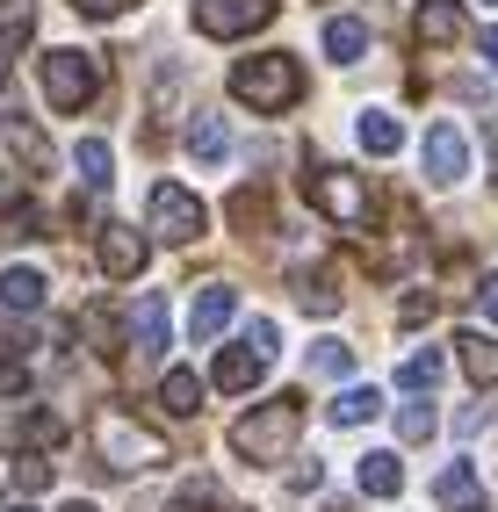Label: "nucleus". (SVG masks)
I'll return each mask as SVG.
<instances>
[{"mask_svg": "<svg viewBox=\"0 0 498 512\" xmlns=\"http://www.w3.org/2000/svg\"><path fill=\"white\" fill-rule=\"evenodd\" d=\"M29 29H37V0H0V44H29Z\"/></svg>", "mask_w": 498, "mask_h": 512, "instance_id": "a878e982", "label": "nucleus"}, {"mask_svg": "<svg viewBox=\"0 0 498 512\" xmlns=\"http://www.w3.org/2000/svg\"><path fill=\"white\" fill-rule=\"evenodd\" d=\"M462 174H470V138H462L455 123H434V130H426V181L455 188Z\"/></svg>", "mask_w": 498, "mask_h": 512, "instance_id": "1a4fd4ad", "label": "nucleus"}, {"mask_svg": "<svg viewBox=\"0 0 498 512\" xmlns=\"http://www.w3.org/2000/svg\"><path fill=\"white\" fill-rule=\"evenodd\" d=\"M0 512H37V505H0Z\"/></svg>", "mask_w": 498, "mask_h": 512, "instance_id": "a19ab883", "label": "nucleus"}, {"mask_svg": "<svg viewBox=\"0 0 498 512\" xmlns=\"http://www.w3.org/2000/svg\"><path fill=\"white\" fill-rule=\"evenodd\" d=\"M311 368H318V375H347V368H354V347H340V339H318V347H311Z\"/></svg>", "mask_w": 498, "mask_h": 512, "instance_id": "c85d7f7f", "label": "nucleus"}, {"mask_svg": "<svg viewBox=\"0 0 498 512\" xmlns=\"http://www.w3.org/2000/svg\"><path fill=\"white\" fill-rule=\"evenodd\" d=\"M426 433H434V404H405V412H397V440H405V448H419Z\"/></svg>", "mask_w": 498, "mask_h": 512, "instance_id": "cd10ccee", "label": "nucleus"}, {"mask_svg": "<svg viewBox=\"0 0 498 512\" xmlns=\"http://www.w3.org/2000/svg\"><path fill=\"white\" fill-rule=\"evenodd\" d=\"M462 0H419V15H412V37L426 51H441V44H462Z\"/></svg>", "mask_w": 498, "mask_h": 512, "instance_id": "9d476101", "label": "nucleus"}, {"mask_svg": "<svg viewBox=\"0 0 498 512\" xmlns=\"http://www.w3.org/2000/svg\"><path fill=\"white\" fill-rule=\"evenodd\" d=\"M275 22V0H195V29L203 37H253Z\"/></svg>", "mask_w": 498, "mask_h": 512, "instance_id": "0eeeda50", "label": "nucleus"}, {"mask_svg": "<svg viewBox=\"0 0 498 512\" xmlns=\"http://www.w3.org/2000/svg\"><path fill=\"white\" fill-rule=\"evenodd\" d=\"M0 109H8V58H0Z\"/></svg>", "mask_w": 498, "mask_h": 512, "instance_id": "4c0bfd02", "label": "nucleus"}, {"mask_svg": "<svg viewBox=\"0 0 498 512\" xmlns=\"http://www.w3.org/2000/svg\"><path fill=\"white\" fill-rule=\"evenodd\" d=\"M8 476H15V491H22V498H37V491L51 484V462H44V455H15Z\"/></svg>", "mask_w": 498, "mask_h": 512, "instance_id": "bb28decb", "label": "nucleus"}, {"mask_svg": "<svg viewBox=\"0 0 498 512\" xmlns=\"http://www.w3.org/2000/svg\"><path fill=\"white\" fill-rule=\"evenodd\" d=\"M224 224H239V231H268V224H275V188H268V181L239 188V195L224 202Z\"/></svg>", "mask_w": 498, "mask_h": 512, "instance_id": "f8f14e48", "label": "nucleus"}, {"mask_svg": "<svg viewBox=\"0 0 498 512\" xmlns=\"http://www.w3.org/2000/svg\"><path fill=\"white\" fill-rule=\"evenodd\" d=\"M354 138H361V152H376V159H390L397 145H405V123H397V116H383V109H361V123H354Z\"/></svg>", "mask_w": 498, "mask_h": 512, "instance_id": "a211bd4d", "label": "nucleus"}, {"mask_svg": "<svg viewBox=\"0 0 498 512\" xmlns=\"http://www.w3.org/2000/svg\"><path fill=\"white\" fill-rule=\"evenodd\" d=\"M477 44H484V58H491V65H498V22H491V29H484V37H477Z\"/></svg>", "mask_w": 498, "mask_h": 512, "instance_id": "e433bc0d", "label": "nucleus"}, {"mask_svg": "<svg viewBox=\"0 0 498 512\" xmlns=\"http://www.w3.org/2000/svg\"><path fill=\"white\" fill-rule=\"evenodd\" d=\"M0 303H8V311H37V303H44V275H37V267H8V275H0Z\"/></svg>", "mask_w": 498, "mask_h": 512, "instance_id": "412c9836", "label": "nucleus"}, {"mask_svg": "<svg viewBox=\"0 0 498 512\" xmlns=\"http://www.w3.org/2000/svg\"><path fill=\"white\" fill-rule=\"evenodd\" d=\"M166 512H224V491H217V484H188Z\"/></svg>", "mask_w": 498, "mask_h": 512, "instance_id": "c756f323", "label": "nucleus"}, {"mask_svg": "<svg viewBox=\"0 0 498 512\" xmlns=\"http://www.w3.org/2000/svg\"><path fill=\"white\" fill-rule=\"evenodd\" d=\"M434 498H441V505H477V469H470V462H448V469L434 476Z\"/></svg>", "mask_w": 498, "mask_h": 512, "instance_id": "b1692460", "label": "nucleus"}, {"mask_svg": "<svg viewBox=\"0 0 498 512\" xmlns=\"http://www.w3.org/2000/svg\"><path fill=\"white\" fill-rule=\"evenodd\" d=\"M491 8H498V0H491Z\"/></svg>", "mask_w": 498, "mask_h": 512, "instance_id": "37998d69", "label": "nucleus"}, {"mask_svg": "<svg viewBox=\"0 0 498 512\" xmlns=\"http://www.w3.org/2000/svg\"><path fill=\"white\" fill-rule=\"evenodd\" d=\"M145 253H152V246H145L130 224H116V217L102 224V238H94V260H102L109 282H138V275H145Z\"/></svg>", "mask_w": 498, "mask_h": 512, "instance_id": "6e6552de", "label": "nucleus"}, {"mask_svg": "<svg viewBox=\"0 0 498 512\" xmlns=\"http://www.w3.org/2000/svg\"><path fill=\"white\" fill-rule=\"evenodd\" d=\"M246 347H253L260 361H275V354H282V347H275V325H268V318H253V325H246Z\"/></svg>", "mask_w": 498, "mask_h": 512, "instance_id": "2f4dec72", "label": "nucleus"}, {"mask_svg": "<svg viewBox=\"0 0 498 512\" xmlns=\"http://www.w3.org/2000/svg\"><path fill=\"white\" fill-rule=\"evenodd\" d=\"M491 188H498V145H491Z\"/></svg>", "mask_w": 498, "mask_h": 512, "instance_id": "58836bf2", "label": "nucleus"}, {"mask_svg": "<svg viewBox=\"0 0 498 512\" xmlns=\"http://www.w3.org/2000/svg\"><path fill=\"white\" fill-rule=\"evenodd\" d=\"M318 37H325L332 65H354L361 51H369V22H361V15H332V22L318 29Z\"/></svg>", "mask_w": 498, "mask_h": 512, "instance_id": "dca6fc26", "label": "nucleus"}, {"mask_svg": "<svg viewBox=\"0 0 498 512\" xmlns=\"http://www.w3.org/2000/svg\"><path fill=\"white\" fill-rule=\"evenodd\" d=\"M311 202L332 224H347V231L369 224V188H361L354 174H340V166H311Z\"/></svg>", "mask_w": 498, "mask_h": 512, "instance_id": "39448f33", "label": "nucleus"}, {"mask_svg": "<svg viewBox=\"0 0 498 512\" xmlns=\"http://www.w3.org/2000/svg\"><path fill=\"white\" fill-rule=\"evenodd\" d=\"M73 8H80V15H94V22H109V15H130L138 0H73Z\"/></svg>", "mask_w": 498, "mask_h": 512, "instance_id": "473e14b6", "label": "nucleus"}, {"mask_svg": "<svg viewBox=\"0 0 498 512\" xmlns=\"http://www.w3.org/2000/svg\"><path fill=\"white\" fill-rule=\"evenodd\" d=\"M477 303H484V318L498 325V275H484V282H477Z\"/></svg>", "mask_w": 498, "mask_h": 512, "instance_id": "f704fd0d", "label": "nucleus"}, {"mask_svg": "<svg viewBox=\"0 0 498 512\" xmlns=\"http://www.w3.org/2000/svg\"><path fill=\"white\" fill-rule=\"evenodd\" d=\"M231 101H246L260 116H282L289 101H304V65L289 51H253L231 65Z\"/></svg>", "mask_w": 498, "mask_h": 512, "instance_id": "f257e3e1", "label": "nucleus"}, {"mask_svg": "<svg viewBox=\"0 0 498 512\" xmlns=\"http://www.w3.org/2000/svg\"><path fill=\"white\" fill-rule=\"evenodd\" d=\"M231 311H239V289L210 282L203 296H195V318H188V332H195V339H217V332L231 325Z\"/></svg>", "mask_w": 498, "mask_h": 512, "instance_id": "2eb2a0df", "label": "nucleus"}, {"mask_svg": "<svg viewBox=\"0 0 498 512\" xmlns=\"http://www.w3.org/2000/svg\"><path fill=\"white\" fill-rule=\"evenodd\" d=\"M455 361H462V375H470L477 390H498V339L462 332V339H455Z\"/></svg>", "mask_w": 498, "mask_h": 512, "instance_id": "4468645a", "label": "nucleus"}, {"mask_svg": "<svg viewBox=\"0 0 498 512\" xmlns=\"http://www.w3.org/2000/svg\"><path fill=\"white\" fill-rule=\"evenodd\" d=\"M296 426H304V397L282 390L275 404H260V412H246L239 426H231V455H239V462H275L296 440Z\"/></svg>", "mask_w": 498, "mask_h": 512, "instance_id": "f03ea898", "label": "nucleus"}, {"mask_svg": "<svg viewBox=\"0 0 498 512\" xmlns=\"http://www.w3.org/2000/svg\"><path fill=\"white\" fill-rule=\"evenodd\" d=\"M441 368H448L441 347H419L405 368H397V390H434V383H441Z\"/></svg>", "mask_w": 498, "mask_h": 512, "instance_id": "393cba45", "label": "nucleus"}, {"mask_svg": "<svg viewBox=\"0 0 498 512\" xmlns=\"http://www.w3.org/2000/svg\"><path fill=\"white\" fill-rule=\"evenodd\" d=\"M0 397H29V368L15 354H0Z\"/></svg>", "mask_w": 498, "mask_h": 512, "instance_id": "7c9ffc66", "label": "nucleus"}, {"mask_svg": "<svg viewBox=\"0 0 498 512\" xmlns=\"http://www.w3.org/2000/svg\"><path fill=\"white\" fill-rule=\"evenodd\" d=\"M166 332H174V318H166V296H138V311H130V347L166 354Z\"/></svg>", "mask_w": 498, "mask_h": 512, "instance_id": "ddd939ff", "label": "nucleus"}, {"mask_svg": "<svg viewBox=\"0 0 498 512\" xmlns=\"http://www.w3.org/2000/svg\"><path fill=\"white\" fill-rule=\"evenodd\" d=\"M260 368H268V361H260L253 347H217V361H210V383H217L224 397H239V390H253V383H260Z\"/></svg>", "mask_w": 498, "mask_h": 512, "instance_id": "9b49d317", "label": "nucleus"}, {"mask_svg": "<svg viewBox=\"0 0 498 512\" xmlns=\"http://www.w3.org/2000/svg\"><path fill=\"white\" fill-rule=\"evenodd\" d=\"M159 404H166L174 419H195V412H203V383H195L188 368H166V375H159Z\"/></svg>", "mask_w": 498, "mask_h": 512, "instance_id": "6ab92c4d", "label": "nucleus"}, {"mask_svg": "<svg viewBox=\"0 0 498 512\" xmlns=\"http://www.w3.org/2000/svg\"><path fill=\"white\" fill-rule=\"evenodd\" d=\"M65 512H94V505H87V498H73V505H65Z\"/></svg>", "mask_w": 498, "mask_h": 512, "instance_id": "ea45409f", "label": "nucleus"}, {"mask_svg": "<svg viewBox=\"0 0 498 512\" xmlns=\"http://www.w3.org/2000/svg\"><path fill=\"white\" fill-rule=\"evenodd\" d=\"M188 152L203 159V166H217V159L231 152V130H224V116H195V130H188Z\"/></svg>", "mask_w": 498, "mask_h": 512, "instance_id": "4be33fe9", "label": "nucleus"}, {"mask_svg": "<svg viewBox=\"0 0 498 512\" xmlns=\"http://www.w3.org/2000/svg\"><path fill=\"white\" fill-rule=\"evenodd\" d=\"M94 455H102V469H152V462H166V440L152 426H138L123 404H109L94 419Z\"/></svg>", "mask_w": 498, "mask_h": 512, "instance_id": "7ed1b4c3", "label": "nucleus"}, {"mask_svg": "<svg viewBox=\"0 0 498 512\" xmlns=\"http://www.w3.org/2000/svg\"><path fill=\"white\" fill-rule=\"evenodd\" d=\"M145 210H152V231L166 238V246H188V238H203V202H195L188 188H174V181H159Z\"/></svg>", "mask_w": 498, "mask_h": 512, "instance_id": "423d86ee", "label": "nucleus"}, {"mask_svg": "<svg viewBox=\"0 0 498 512\" xmlns=\"http://www.w3.org/2000/svg\"><path fill=\"white\" fill-rule=\"evenodd\" d=\"M376 412H383V390L376 383H354V390L332 397V426H369Z\"/></svg>", "mask_w": 498, "mask_h": 512, "instance_id": "aec40b11", "label": "nucleus"}, {"mask_svg": "<svg viewBox=\"0 0 498 512\" xmlns=\"http://www.w3.org/2000/svg\"><path fill=\"white\" fill-rule=\"evenodd\" d=\"M73 166H80V181H87V188H109V181H116V152H109L102 138H80Z\"/></svg>", "mask_w": 498, "mask_h": 512, "instance_id": "5701e85b", "label": "nucleus"}, {"mask_svg": "<svg viewBox=\"0 0 498 512\" xmlns=\"http://www.w3.org/2000/svg\"><path fill=\"white\" fill-rule=\"evenodd\" d=\"M94 94H102V58H87V51H51L44 58V101L58 116H80Z\"/></svg>", "mask_w": 498, "mask_h": 512, "instance_id": "20e7f679", "label": "nucleus"}, {"mask_svg": "<svg viewBox=\"0 0 498 512\" xmlns=\"http://www.w3.org/2000/svg\"><path fill=\"white\" fill-rule=\"evenodd\" d=\"M318 476H325L318 462H296V469H289V484H296V491H318Z\"/></svg>", "mask_w": 498, "mask_h": 512, "instance_id": "c9c22d12", "label": "nucleus"}, {"mask_svg": "<svg viewBox=\"0 0 498 512\" xmlns=\"http://www.w3.org/2000/svg\"><path fill=\"white\" fill-rule=\"evenodd\" d=\"M448 512H484V505H448Z\"/></svg>", "mask_w": 498, "mask_h": 512, "instance_id": "79ce46f5", "label": "nucleus"}, {"mask_svg": "<svg viewBox=\"0 0 498 512\" xmlns=\"http://www.w3.org/2000/svg\"><path fill=\"white\" fill-rule=\"evenodd\" d=\"M361 491H369V498H397V491H405V462H397L390 448H369V455H361Z\"/></svg>", "mask_w": 498, "mask_h": 512, "instance_id": "f3484780", "label": "nucleus"}, {"mask_svg": "<svg viewBox=\"0 0 498 512\" xmlns=\"http://www.w3.org/2000/svg\"><path fill=\"white\" fill-rule=\"evenodd\" d=\"M434 318V296H405V311H397V325H426Z\"/></svg>", "mask_w": 498, "mask_h": 512, "instance_id": "72a5a7b5", "label": "nucleus"}]
</instances>
